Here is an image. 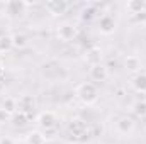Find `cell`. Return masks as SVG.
<instances>
[{"mask_svg":"<svg viewBox=\"0 0 146 144\" xmlns=\"http://www.w3.org/2000/svg\"><path fill=\"white\" fill-rule=\"evenodd\" d=\"M2 108H3L5 112H9L10 115H14V114L17 112V100L12 98V97H5L3 102H2Z\"/></svg>","mask_w":146,"mask_h":144,"instance_id":"obj_17","label":"cell"},{"mask_svg":"<svg viewBox=\"0 0 146 144\" xmlns=\"http://www.w3.org/2000/svg\"><path fill=\"white\" fill-rule=\"evenodd\" d=\"M115 19L112 17V15H102L100 19H99V32L102 34V36H110V34H114V31H115Z\"/></svg>","mask_w":146,"mask_h":144,"instance_id":"obj_7","label":"cell"},{"mask_svg":"<svg viewBox=\"0 0 146 144\" xmlns=\"http://www.w3.org/2000/svg\"><path fill=\"white\" fill-rule=\"evenodd\" d=\"M10 39H12L14 49H24L29 44V37L26 36L24 32H14V34H10Z\"/></svg>","mask_w":146,"mask_h":144,"instance_id":"obj_13","label":"cell"},{"mask_svg":"<svg viewBox=\"0 0 146 144\" xmlns=\"http://www.w3.org/2000/svg\"><path fill=\"white\" fill-rule=\"evenodd\" d=\"M56 34H58V37H60V41L70 42V41H73V39L76 37V27H75L73 24H68V22L60 24L58 29H56Z\"/></svg>","mask_w":146,"mask_h":144,"instance_id":"obj_6","label":"cell"},{"mask_svg":"<svg viewBox=\"0 0 146 144\" xmlns=\"http://www.w3.org/2000/svg\"><path fill=\"white\" fill-rule=\"evenodd\" d=\"M10 49H14L10 34L9 36H0V54H7Z\"/></svg>","mask_w":146,"mask_h":144,"instance_id":"obj_19","label":"cell"},{"mask_svg":"<svg viewBox=\"0 0 146 144\" xmlns=\"http://www.w3.org/2000/svg\"><path fill=\"white\" fill-rule=\"evenodd\" d=\"M145 7H146V3L143 2V0H131V2H127V3H126L127 12H129V14H133V15H138V14L145 12Z\"/></svg>","mask_w":146,"mask_h":144,"instance_id":"obj_15","label":"cell"},{"mask_svg":"<svg viewBox=\"0 0 146 144\" xmlns=\"http://www.w3.org/2000/svg\"><path fill=\"white\" fill-rule=\"evenodd\" d=\"M36 108V98L34 95H22L19 100H17V112H22L26 115L31 117V114L34 112Z\"/></svg>","mask_w":146,"mask_h":144,"instance_id":"obj_5","label":"cell"},{"mask_svg":"<svg viewBox=\"0 0 146 144\" xmlns=\"http://www.w3.org/2000/svg\"><path fill=\"white\" fill-rule=\"evenodd\" d=\"M68 131H70L72 137L76 139V141H83V139L88 137V126L82 119H73L72 122L68 124Z\"/></svg>","mask_w":146,"mask_h":144,"instance_id":"obj_2","label":"cell"},{"mask_svg":"<svg viewBox=\"0 0 146 144\" xmlns=\"http://www.w3.org/2000/svg\"><path fill=\"white\" fill-rule=\"evenodd\" d=\"M133 87L138 93H146V71H141L134 75L133 78Z\"/></svg>","mask_w":146,"mask_h":144,"instance_id":"obj_14","label":"cell"},{"mask_svg":"<svg viewBox=\"0 0 146 144\" xmlns=\"http://www.w3.org/2000/svg\"><path fill=\"white\" fill-rule=\"evenodd\" d=\"M26 143L27 144H46V137L41 131H31L26 136Z\"/></svg>","mask_w":146,"mask_h":144,"instance_id":"obj_16","label":"cell"},{"mask_svg":"<svg viewBox=\"0 0 146 144\" xmlns=\"http://www.w3.org/2000/svg\"><path fill=\"white\" fill-rule=\"evenodd\" d=\"M3 92H5V87H3V83H2V81H0V97H2V95H3Z\"/></svg>","mask_w":146,"mask_h":144,"instance_id":"obj_23","label":"cell"},{"mask_svg":"<svg viewBox=\"0 0 146 144\" xmlns=\"http://www.w3.org/2000/svg\"><path fill=\"white\" fill-rule=\"evenodd\" d=\"M133 114H134L136 117H139V119L146 117V100H138V102H134V105H133Z\"/></svg>","mask_w":146,"mask_h":144,"instance_id":"obj_18","label":"cell"},{"mask_svg":"<svg viewBox=\"0 0 146 144\" xmlns=\"http://www.w3.org/2000/svg\"><path fill=\"white\" fill-rule=\"evenodd\" d=\"M115 129L122 136H131L134 132V129H136V124H134V120L131 117H121L115 122Z\"/></svg>","mask_w":146,"mask_h":144,"instance_id":"obj_8","label":"cell"},{"mask_svg":"<svg viewBox=\"0 0 146 144\" xmlns=\"http://www.w3.org/2000/svg\"><path fill=\"white\" fill-rule=\"evenodd\" d=\"M85 61H87L90 66L100 65V63H102V51H100V48H92V49H88L87 54H85Z\"/></svg>","mask_w":146,"mask_h":144,"instance_id":"obj_12","label":"cell"},{"mask_svg":"<svg viewBox=\"0 0 146 144\" xmlns=\"http://www.w3.org/2000/svg\"><path fill=\"white\" fill-rule=\"evenodd\" d=\"M124 68H126V71H127V73L138 75V73H141L143 63H141L139 56H136V54H129V56L124 59Z\"/></svg>","mask_w":146,"mask_h":144,"instance_id":"obj_10","label":"cell"},{"mask_svg":"<svg viewBox=\"0 0 146 144\" xmlns=\"http://www.w3.org/2000/svg\"><path fill=\"white\" fill-rule=\"evenodd\" d=\"M75 95H76V98H78L82 104H85V105H94V104L99 100V90H97V87H95L94 83H90V81L80 83V85L76 87V90H75Z\"/></svg>","mask_w":146,"mask_h":144,"instance_id":"obj_1","label":"cell"},{"mask_svg":"<svg viewBox=\"0 0 146 144\" xmlns=\"http://www.w3.org/2000/svg\"><path fill=\"white\" fill-rule=\"evenodd\" d=\"M12 120H14V124H15V126L22 127V126H26V124H27L29 115H26V114H22V112H15V114L12 115Z\"/></svg>","mask_w":146,"mask_h":144,"instance_id":"obj_20","label":"cell"},{"mask_svg":"<svg viewBox=\"0 0 146 144\" xmlns=\"http://www.w3.org/2000/svg\"><path fill=\"white\" fill-rule=\"evenodd\" d=\"M33 3L31 2H17V0H12V2H7L5 3V9H7V14L12 15V17H17L21 14H24V10L27 7H31Z\"/></svg>","mask_w":146,"mask_h":144,"instance_id":"obj_9","label":"cell"},{"mask_svg":"<svg viewBox=\"0 0 146 144\" xmlns=\"http://www.w3.org/2000/svg\"><path fill=\"white\" fill-rule=\"evenodd\" d=\"M88 75H90V78H92L94 81H106L107 76H109V71H107V68L100 63V65H94V66H90Z\"/></svg>","mask_w":146,"mask_h":144,"instance_id":"obj_11","label":"cell"},{"mask_svg":"<svg viewBox=\"0 0 146 144\" xmlns=\"http://www.w3.org/2000/svg\"><path fill=\"white\" fill-rule=\"evenodd\" d=\"M37 126L44 131H49V129H54L58 126V115L53 112V110H44L37 115L36 119Z\"/></svg>","mask_w":146,"mask_h":144,"instance_id":"obj_3","label":"cell"},{"mask_svg":"<svg viewBox=\"0 0 146 144\" xmlns=\"http://www.w3.org/2000/svg\"><path fill=\"white\" fill-rule=\"evenodd\" d=\"M143 42H145V46H146V34H145V37H143Z\"/></svg>","mask_w":146,"mask_h":144,"instance_id":"obj_24","label":"cell"},{"mask_svg":"<svg viewBox=\"0 0 146 144\" xmlns=\"http://www.w3.org/2000/svg\"><path fill=\"white\" fill-rule=\"evenodd\" d=\"M12 120V115L9 112H5L3 108L0 107V124H5V122H10Z\"/></svg>","mask_w":146,"mask_h":144,"instance_id":"obj_21","label":"cell"},{"mask_svg":"<svg viewBox=\"0 0 146 144\" xmlns=\"http://www.w3.org/2000/svg\"><path fill=\"white\" fill-rule=\"evenodd\" d=\"M44 9L48 10L49 15L53 17H60L63 14H66V10L70 9V3L66 0H48L44 3Z\"/></svg>","mask_w":146,"mask_h":144,"instance_id":"obj_4","label":"cell"},{"mask_svg":"<svg viewBox=\"0 0 146 144\" xmlns=\"http://www.w3.org/2000/svg\"><path fill=\"white\" fill-rule=\"evenodd\" d=\"M0 144H17V141L14 137H2L0 139Z\"/></svg>","mask_w":146,"mask_h":144,"instance_id":"obj_22","label":"cell"}]
</instances>
